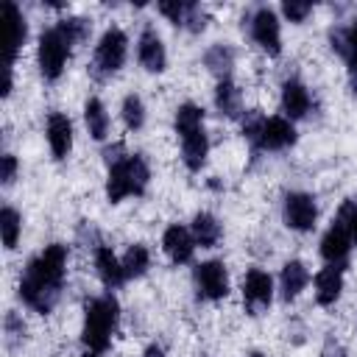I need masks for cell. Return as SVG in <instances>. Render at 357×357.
<instances>
[{"label": "cell", "mask_w": 357, "mask_h": 357, "mask_svg": "<svg viewBox=\"0 0 357 357\" xmlns=\"http://www.w3.org/2000/svg\"><path fill=\"white\" fill-rule=\"evenodd\" d=\"M204 64H206L215 75H220V81H223V78H229V70H231V64H234V53H231V47H226V45H215V47L206 50Z\"/></svg>", "instance_id": "obj_25"}, {"label": "cell", "mask_w": 357, "mask_h": 357, "mask_svg": "<svg viewBox=\"0 0 357 357\" xmlns=\"http://www.w3.org/2000/svg\"><path fill=\"white\" fill-rule=\"evenodd\" d=\"M201 123H204V109H198L195 103L178 106V112H176V131H178L181 137L201 131Z\"/></svg>", "instance_id": "obj_26"}, {"label": "cell", "mask_w": 357, "mask_h": 357, "mask_svg": "<svg viewBox=\"0 0 357 357\" xmlns=\"http://www.w3.org/2000/svg\"><path fill=\"white\" fill-rule=\"evenodd\" d=\"M215 106H218L226 117H237V114H240L243 95H240V89H237L229 78H223V81L218 84V89H215Z\"/></svg>", "instance_id": "obj_23"}, {"label": "cell", "mask_w": 357, "mask_h": 357, "mask_svg": "<svg viewBox=\"0 0 357 357\" xmlns=\"http://www.w3.org/2000/svg\"><path fill=\"white\" fill-rule=\"evenodd\" d=\"M315 218H318V206H315V198L307 195V192H290L284 198V223L296 231H307L315 226Z\"/></svg>", "instance_id": "obj_8"}, {"label": "cell", "mask_w": 357, "mask_h": 357, "mask_svg": "<svg viewBox=\"0 0 357 357\" xmlns=\"http://www.w3.org/2000/svg\"><path fill=\"white\" fill-rule=\"evenodd\" d=\"M148 262H151V257H148V248L145 245H131L128 251H126V257H123V273H126V279H137V276H142L145 271H148Z\"/></svg>", "instance_id": "obj_27"}, {"label": "cell", "mask_w": 357, "mask_h": 357, "mask_svg": "<svg viewBox=\"0 0 357 357\" xmlns=\"http://www.w3.org/2000/svg\"><path fill=\"white\" fill-rule=\"evenodd\" d=\"M64 265H67V245L53 243L39 257H33L20 279V296L22 301L36 312H50L59 301L61 282H64Z\"/></svg>", "instance_id": "obj_1"}, {"label": "cell", "mask_w": 357, "mask_h": 357, "mask_svg": "<svg viewBox=\"0 0 357 357\" xmlns=\"http://www.w3.org/2000/svg\"><path fill=\"white\" fill-rule=\"evenodd\" d=\"M126 45H128L126 33H123L120 28H109V31L100 36L98 47H95V64H92L95 73H98V75L117 73V70L123 67V61H126Z\"/></svg>", "instance_id": "obj_5"}, {"label": "cell", "mask_w": 357, "mask_h": 357, "mask_svg": "<svg viewBox=\"0 0 357 357\" xmlns=\"http://www.w3.org/2000/svg\"><path fill=\"white\" fill-rule=\"evenodd\" d=\"M47 142H50V151L56 159H64L73 148V123L67 114L61 112H53L50 120H47Z\"/></svg>", "instance_id": "obj_14"}, {"label": "cell", "mask_w": 357, "mask_h": 357, "mask_svg": "<svg viewBox=\"0 0 357 357\" xmlns=\"http://www.w3.org/2000/svg\"><path fill=\"white\" fill-rule=\"evenodd\" d=\"M142 357H165V349L162 346H148Z\"/></svg>", "instance_id": "obj_36"}, {"label": "cell", "mask_w": 357, "mask_h": 357, "mask_svg": "<svg viewBox=\"0 0 357 357\" xmlns=\"http://www.w3.org/2000/svg\"><path fill=\"white\" fill-rule=\"evenodd\" d=\"M117 315H120V304L114 301L112 293L106 296H95L84 304V343L89 351H103L109 346V337L117 326Z\"/></svg>", "instance_id": "obj_2"}, {"label": "cell", "mask_w": 357, "mask_h": 357, "mask_svg": "<svg viewBox=\"0 0 357 357\" xmlns=\"http://www.w3.org/2000/svg\"><path fill=\"white\" fill-rule=\"evenodd\" d=\"M337 220H343L349 226V234H351V243H357V204L354 201H346L337 212Z\"/></svg>", "instance_id": "obj_33"}, {"label": "cell", "mask_w": 357, "mask_h": 357, "mask_svg": "<svg viewBox=\"0 0 357 357\" xmlns=\"http://www.w3.org/2000/svg\"><path fill=\"white\" fill-rule=\"evenodd\" d=\"M321 357H346V351H343V346H340V343L326 340V346H324V354H321Z\"/></svg>", "instance_id": "obj_35"}, {"label": "cell", "mask_w": 357, "mask_h": 357, "mask_svg": "<svg viewBox=\"0 0 357 357\" xmlns=\"http://www.w3.org/2000/svg\"><path fill=\"white\" fill-rule=\"evenodd\" d=\"M0 229H3V243H6V248H14V245H17V237H20V229H22V220H20L17 209L3 206V212H0Z\"/></svg>", "instance_id": "obj_28"}, {"label": "cell", "mask_w": 357, "mask_h": 357, "mask_svg": "<svg viewBox=\"0 0 357 357\" xmlns=\"http://www.w3.org/2000/svg\"><path fill=\"white\" fill-rule=\"evenodd\" d=\"M89 28H92V25H89L86 20H81V17H70V20H61V22H59V31L70 39V45L86 39V36H89Z\"/></svg>", "instance_id": "obj_30"}, {"label": "cell", "mask_w": 357, "mask_h": 357, "mask_svg": "<svg viewBox=\"0 0 357 357\" xmlns=\"http://www.w3.org/2000/svg\"><path fill=\"white\" fill-rule=\"evenodd\" d=\"M84 357H98V354H95V351H86V354H84Z\"/></svg>", "instance_id": "obj_38"}, {"label": "cell", "mask_w": 357, "mask_h": 357, "mask_svg": "<svg viewBox=\"0 0 357 357\" xmlns=\"http://www.w3.org/2000/svg\"><path fill=\"white\" fill-rule=\"evenodd\" d=\"M206 151H209V142H206L204 128L195 131V134L181 137V159L190 170H201V165L206 162Z\"/></svg>", "instance_id": "obj_20"}, {"label": "cell", "mask_w": 357, "mask_h": 357, "mask_svg": "<svg viewBox=\"0 0 357 357\" xmlns=\"http://www.w3.org/2000/svg\"><path fill=\"white\" fill-rule=\"evenodd\" d=\"M332 47L349 61L351 73H357V22L349 25V28L332 31Z\"/></svg>", "instance_id": "obj_22"}, {"label": "cell", "mask_w": 357, "mask_h": 357, "mask_svg": "<svg viewBox=\"0 0 357 357\" xmlns=\"http://www.w3.org/2000/svg\"><path fill=\"white\" fill-rule=\"evenodd\" d=\"M282 11H284V17H287L290 22H304V20H307V14L312 11V3H298V0H287V3L282 6Z\"/></svg>", "instance_id": "obj_32"}, {"label": "cell", "mask_w": 357, "mask_h": 357, "mask_svg": "<svg viewBox=\"0 0 357 357\" xmlns=\"http://www.w3.org/2000/svg\"><path fill=\"white\" fill-rule=\"evenodd\" d=\"M340 290H343V271L335 268V265H326V268L315 276V298H318V304H321V307L335 304L337 296H340Z\"/></svg>", "instance_id": "obj_15"}, {"label": "cell", "mask_w": 357, "mask_h": 357, "mask_svg": "<svg viewBox=\"0 0 357 357\" xmlns=\"http://www.w3.org/2000/svg\"><path fill=\"white\" fill-rule=\"evenodd\" d=\"M95 268H98V276L106 287H120L126 282V273H123V262L112 254V248L100 245L95 251Z\"/></svg>", "instance_id": "obj_17"}, {"label": "cell", "mask_w": 357, "mask_h": 357, "mask_svg": "<svg viewBox=\"0 0 357 357\" xmlns=\"http://www.w3.org/2000/svg\"><path fill=\"white\" fill-rule=\"evenodd\" d=\"M192 237H195V243H198L201 248L218 245V240H220V223L215 220V215L198 212V215L192 218Z\"/></svg>", "instance_id": "obj_21"}, {"label": "cell", "mask_w": 357, "mask_h": 357, "mask_svg": "<svg viewBox=\"0 0 357 357\" xmlns=\"http://www.w3.org/2000/svg\"><path fill=\"white\" fill-rule=\"evenodd\" d=\"M195 282H198L201 296H206V298H223V296L229 293L226 265H223V262H218V259L201 262V265L195 268Z\"/></svg>", "instance_id": "obj_10"}, {"label": "cell", "mask_w": 357, "mask_h": 357, "mask_svg": "<svg viewBox=\"0 0 357 357\" xmlns=\"http://www.w3.org/2000/svg\"><path fill=\"white\" fill-rule=\"evenodd\" d=\"M137 53H139V61H142V67H145L148 73H162L165 64H167L165 45H162V39H159V33H156L153 28H145V31H142Z\"/></svg>", "instance_id": "obj_13"}, {"label": "cell", "mask_w": 357, "mask_h": 357, "mask_svg": "<svg viewBox=\"0 0 357 357\" xmlns=\"http://www.w3.org/2000/svg\"><path fill=\"white\" fill-rule=\"evenodd\" d=\"M3 11H6V22H8V67H11L17 50L22 47V42L28 36V25H25V17L20 14V8L14 3H3Z\"/></svg>", "instance_id": "obj_18"}, {"label": "cell", "mask_w": 357, "mask_h": 357, "mask_svg": "<svg viewBox=\"0 0 357 357\" xmlns=\"http://www.w3.org/2000/svg\"><path fill=\"white\" fill-rule=\"evenodd\" d=\"M296 142V128L290 120L284 117H268L262 123V131H259V142L257 148H265V151H282L287 145Z\"/></svg>", "instance_id": "obj_11"}, {"label": "cell", "mask_w": 357, "mask_h": 357, "mask_svg": "<svg viewBox=\"0 0 357 357\" xmlns=\"http://www.w3.org/2000/svg\"><path fill=\"white\" fill-rule=\"evenodd\" d=\"M349 251H351V234H349V226L343 223V220H335V226L324 234V240H321V254H324V259L329 262V265H335V268H346V262H349Z\"/></svg>", "instance_id": "obj_9"}, {"label": "cell", "mask_w": 357, "mask_h": 357, "mask_svg": "<svg viewBox=\"0 0 357 357\" xmlns=\"http://www.w3.org/2000/svg\"><path fill=\"white\" fill-rule=\"evenodd\" d=\"M123 120L128 128H139L145 123V106H142L139 95H128L123 100Z\"/></svg>", "instance_id": "obj_29"}, {"label": "cell", "mask_w": 357, "mask_h": 357, "mask_svg": "<svg viewBox=\"0 0 357 357\" xmlns=\"http://www.w3.org/2000/svg\"><path fill=\"white\" fill-rule=\"evenodd\" d=\"M84 120H86V128L95 139H103L106 131H109V114L103 109V103L98 98H89L86 106H84Z\"/></svg>", "instance_id": "obj_24"}, {"label": "cell", "mask_w": 357, "mask_h": 357, "mask_svg": "<svg viewBox=\"0 0 357 357\" xmlns=\"http://www.w3.org/2000/svg\"><path fill=\"white\" fill-rule=\"evenodd\" d=\"M162 245H165L167 257H170L176 265H181V262H190V259H192L195 237H192L190 229L173 223V226H167V231H165V237H162Z\"/></svg>", "instance_id": "obj_12"}, {"label": "cell", "mask_w": 357, "mask_h": 357, "mask_svg": "<svg viewBox=\"0 0 357 357\" xmlns=\"http://www.w3.org/2000/svg\"><path fill=\"white\" fill-rule=\"evenodd\" d=\"M279 282H282V298H284V301H290V298H296V296L304 290V284L310 282V273H307L304 262L290 259V262L282 268Z\"/></svg>", "instance_id": "obj_19"}, {"label": "cell", "mask_w": 357, "mask_h": 357, "mask_svg": "<svg viewBox=\"0 0 357 357\" xmlns=\"http://www.w3.org/2000/svg\"><path fill=\"white\" fill-rule=\"evenodd\" d=\"M14 173H17V159H14L11 153H6V156H3V173H0L3 184H11V181H14Z\"/></svg>", "instance_id": "obj_34"}, {"label": "cell", "mask_w": 357, "mask_h": 357, "mask_svg": "<svg viewBox=\"0 0 357 357\" xmlns=\"http://www.w3.org/2000/svg\"><path fill=\"white\" fill-rule=\"evenodd\" d=\"M248 357H265V354H259V351H254V354H248Z\"/></svg>", "instance_id": "obj_37"}, {"label": "cell", "mask_w": 357, "mask_h": 357, "mask_svg": "<svg viewBox=\"0 0 357 357\" xmlns=\"http://www.w3.org/2000/svg\"><path fill=\"white\" fill-rule=\"evenodd\" d=\"M251 36L254 42L268 53V56H279L282 50V33H279V20L271 8H259L251 17Z\"/></svg>", "instance_id": "obj_7"}, {"label": "cell", "mask_w": 357, "mask_h": 357, "mask_svg": "<svg viewBox=\"0 0 357 357\" xmlns=\"http://www.w3.org/2000/svg\"><path fill=\"white\" fill-rule=\"evenodd\" d=\"M148 178H151V170H148L145 159L137 156V153H128L126 159H120L117 165L109 167L106 195H109L112 204H117L128 195H139L148 187Z\"/></svg>", "instance_id": "obj_3"}, {"label": "cell", "mask_w": 357, "mask_h": 357, "mask_svg": "<svg viewBox=\"0 0 357 357\" xmlns=\"http://www.w3.org/2000/svg\"><path fill=\"white\" fill-rule=\"evenodd\" d=\"M36 56H39V70H42V75H45L47 81H56V78L61 75V70H64L67 56H70V39L59 31V25H56V28H47V31L39 36V50H36Z\"/></svg>", "instance_id": "obj_4"}, {"label": "cell", "mask_w": 357, "mask_h": 357, "mask_svg": "<svg viewBox=\"0 0 357 357\" xmlns=\"http://www.w3.org/2000/svg\"><path fill=\"white\" fill-rule=\"evenodd\" d=\"M282 109L290 117H304L310 112V92L301 81L290 78V81L282 84Z\"/></svg>", "instance_id": "obj_16"}, {"label": "cell", "mask_w": 357, "mask_h": 357, "mask_svg": "<svg viewBox=\"0 0 357 357\" xmlns=\"http://www.w3.org/2000/svg\"><path fill=\"white\" fill-rule=\"evenodd\" d=\"M243 298H245V310L251 315H259L262 310H268L271 298H273V282L265 271L259 268H251L245 273V282H243Z\"/></svg>", "instance_id": "obj_6"}, {"label": "cell", "mask_w": 357, "mask_h": 357, "mask_svg": "<svg viewBox=\"0 0 357 357\" xmlns=\"http://www.w3.org/2000/svg\"><path fill=\"white\" fill-rule=\"evenodd\" d=\"M190 6L192 3H159V11L170 20V22H176V25H184L187 22V14H190Z\"/></svg>", "instance_id": "obj_31"}]
</instances>
